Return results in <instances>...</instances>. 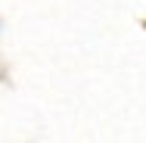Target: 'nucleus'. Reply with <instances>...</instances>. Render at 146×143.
Returning <instances> with one entry per match:
<instances>
[]
</instances>
